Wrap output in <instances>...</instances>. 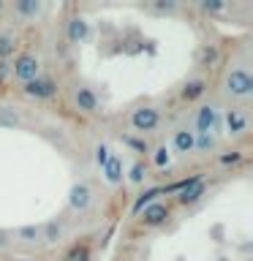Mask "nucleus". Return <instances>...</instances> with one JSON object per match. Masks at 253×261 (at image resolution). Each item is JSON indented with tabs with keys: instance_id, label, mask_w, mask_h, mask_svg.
Wrapping results in <instances>:
<instances>
[{
	"instance_id": "obj_1",
	"label": "nucleus",
	"mask_w": 253,
	"mask_h": 261,
	"mask_svg": "<svg viewBox=\"0 0 253 261\" xmlns=\"http://www.w3.org/2000/svg\"><path fill=\"white\" fill-rule=\"evenodd\" d=\"M218 93L229 103L248 106L253 98V73H250V55L242 52V57H232L223 63V71L218 76Z\"/></svg>"
},
{
	"instance_id": "obj_2",
	"label": "nucleus",
	"mask_w": 253,
	"mask_h": 261,
	"mask_svg": "<svg viewBox=\"0 0 253 261\" xmlns=\"http://www.w3.org/2000/svg\"><path fill=\"white\" fill-rule=\"evenodd\" d=\"M65 98H68V106L82 117H98L104 112L101 95L95 93L93 85H87L85 79H71L65 85Z\"/></svg>"
},
{
	"instance_id": "obj_3",
	"label": "nucleus",
	"mask_w": 253,
	"mask_h": 261,
	"mask_svg": "<svg viewBox=\"0 0 253 261\" xmlns=\"http://www.w3.org/2000/svg\"><path fill=\"white\" fill-rule=\"evenodd\" d=\"M163 125V109L153 101H142L128 112V128L136 136H150Z\"/></svg>"
},
{
	"instance_id": "obj_4",
	"label": "nucleus",
	"mask_w": 253,
	"mask_h": 261,
	"mask_svg": "<svg viewBox=\"0 0 253 261\" xmlns=\"http://www.w3.org/2000/svg\"><path fill=\"white\" fill-rule=\"evenodd\" d=\"M38 73H44V57H41L36 49H19L14 55L11 65H8V76H11L14 85H28L30 79H36Z\"/></svg>"
},
{
	"instance_id": "obj_5",
	"label": "nucleus",
	"mask_w": 253,
	"mask_h": 261,
	"mask_svg": "<svg viewBox=\"0 0 253 261\" xmlns=\"http://www.w3.org/2000/svg\"><path fill=\"white\" fill-rule=\"evenodd\" d=\"M220 134L232 142H242L250 134V109L248 106L229 103L226 109H220Z\"/></svg>"
},
{
	"instance_id": "obj_6",
	"label": "nucleus",
	"mask_w": 253,
	"mask_h": 261,
	"mask_svg": "<svg viewBox=\"0 0 253 261\" xmlns=\"http://www.w3.org/2000/svg\"><path fill=\"white\" fill-rule=\"evenodd\" d=\"M171 218H174V204L155 199L136 212V226L142 228V231H158V228H163Z\"/></svg>"
},
{
	"instance_id": "obj_7",
	"label": "nucleus",
	"mask_w": 253,
	"mask_h": 261,
	"mask_svg": "<svg viewBox=\"0 0 253 261\" xmlns=\"http://www.w3.org/2000/svg\"><path fill=\"white\" fill-rule=\"evenodd\" d=\"M60 90H63V82L44 71V73H38L36 79H30L28 85H22L19 93L24 98H30V101H41V103H44V101H52V98L60 95Z\"/></svg>"
},
{
	"instance_id": "obj_8",
	"label": "nucleus",
	"mask_w": 253,
	"mask_h": 261,
	"mask_svg": "<svg viewBox=\"0 0 253 261\" xmlns=\"http://www.w3.org/2000/svg\"><path fill=\"white\" fill-rule=\"evenodd\" d=\"M188 125L193 128V134H218L220 136V106L212 101L196 103L193 117Z\"/></svg>"
},
{
	"instance_id": "obj_9",
	"label": "nucleus",
	"mask_w": 253,
	"mask_h": 261,
	"mask_svg": "<svg viewBox=\"0 0 253 261\" xmlns=\"http://www.w3.org/2000/svg\"><path fill=\"white\" fill-rule=\"evenodd\" d=\"M93 204H95L93 185H90L87 179H77V182L68 188V199H65L68 212H73V215H85V212H90Z\"/></svg>"
},
{
	"instance_id": "obj_10",
	"label": "nucleus",
	"mask_w": 253,
	"mask_h": 261,
	"mask_svg": "<svg viewBox=\"0 0 253 261\" xmlns=\"http://www.w3.org/2000/svg\"><path fill=\"white\" fill-rule=\"evenodd\" d=\"M169 150H171V155H177V158H191V155H193V150H196V134H193V128L188 125V122H177V125L171 128Z\"/></svg>"
},
{
	"instance_id": "obj_11",
	"label": "nucleus",
	"mask_w": 253,
	"mask_h": 261,
	"mask_svg": "<svg viewBox=\"0 0 253 261\" xmlns=\"http://www.w3.org/2000/svg\"><path fill=\"white\" fill-rule=\"evenodd\" d=\"M207 93H210V79L204 76V73H193V76H188L183 82V87L177 90V98H180V103L196 106L207 98Z\"/></svg>"
},
{
	"instance_id": "obj_12",
	"label": "nucleus",
	"mask_w": 253,
	"mask_h": 261,
	"mask_svg": "<svg viewBox=\"0 0 253 261\" xmlns=\"http://www.w3.org/2000/svg\"><path fill=\"white\" fill-rule=\"evenodd\" d=\"M65 234H68L65 218H52V220H46V223H41V245H46V248L63 245Z\"/></svg>"
},
{
	"instance_id": "obj_13",
	"label": "nucleus",
	"mask_w": 253,
	"mask_h": 261,
	"mask_svg": "<svg viewBox=\"0 0 253 261\" xmlns=\"http://www.w3.org/2000/svg\"><path fill=\"white\" fill-rule=\"evenodd\" d=\"M65 41H68L71 46H79V44H85V41L90 38V22L85 19V16H79V14H71L68 19H65Z\"/></svg>"
},
{
	"instance_id": "obj_14",
	"label": "nucleus",
	"mask_w": 253,
	"mask_h": 261,
	"mask_svg": "<svg viewBox=\"0 0 253 261\" xmlns=\"http://www.w3.org/2000/svg\"><path fill=\"white\" fill-rule=\"evenodd\" d=\"M101 174H104V182L112 185V188H117V185L125 182V163H122V155L120 152H112V158L104 163Z\"/></svg>"
},
{
	"instance_id": "obj_15",
	"label": "nucleus",
	"mask_w": 253,
	"mask_h": 261,
	"mask_svg": "<svg viewBox=\"0 0 253 261\" xmlns=\"http://www.w3.org/2000/svg\"><path fill=\"white\" fill-rule=\"evenodd\" d=\"M171 163H174V155H171L169 144L166 142H155L150 147V152H147V166L158 169V171H166V169H171Z\"/></svg>"
},
{
	"instance_id": "obj_16",
	"label": "nucleus",
	"mask_w": 253,
	"mask_h": 261,
	"mask_svg": "<svg viewBox=\"0 0 253 261\" xmlns=\"http://www.w3.org/2000/svg\"><path fill=\"white\" fill-rule=\"evenodd\" d=\"M11 237V245H19V248H38L41 245V226L30 223V226H19L14 231H8Z\"/></svg>"
},
{
	"instance_id": "obj_17",
	"label": "nucleus",
	"mask_w": 253,
	"mask_h": 261,
	"mask_svg": "<svg viewBox=\"0 0 253 261\" xmlns=\"http://www.w3.org/2000/svg\"><path fill=\"white\" fill-rule=\"evenodd\" d=\"M60 261H93V245H90V240L82 237V240H73L71 245H65L60 253Z\"/></svg>"
},
{
	"instance_id": "obj_18",
	"label": "nucleus",
	"mask_w": 253,
	"mask_h": 261,
	"mask_svg": "<svg viewBox=\"0 0 253 261\" xmlns=\"http://www.w3.org/2000/svg\"><path fill=\"white\" fill-rule=\"evenodd\" d=\"M16 52H19V33L14 28H0V63L8 65Z\"/></svg>"
},
{
	"instance_id": "obj_19",
	"label": "nucleus",
	"mask_w": 253,
	"mask_h": 261,
	"mask_svg": "<svg viewBox=\"0 0 253 261\" xmlns=\"http://www.w3.org/2000/svg\"><path fill=\"white\" fill-rule=\"evenodd\" d=\"M223 63V52H220L218 44H201L199 52H196V68H218Z\"/></svg>"
},
{
	"instance_id": "obj_20",
	"label": "nucleus",
	"mask_w": 253,
	"mask_h": 261,
	"mask_svg": "<svg viewBox=\"0 0 253 261\" xmlns=\"http://www.w3.org/2000/svg\"><path fill=\"white\" fill-rule=\"evenodd\" d=\"M6 11H11L16 19H36V16H41L46 11V6L41 3V0H19V3H14V6H8Z\"/></svg>"
},
{
	"instance_id": "obj_21",
	"label": "nucleus",
	"mask_w": 253,
	"mask_h": 261,
	"mask_svg": "<svg viewBox=\"0 0 253 261\" xmlns=\"http://www.w3.org/2000/svg\"><path fill=\"white\" fill-rule=\"evenodd\" d=\"M220 152V136L218 134H196V150L193 155H204V158H215Z\"/></svg>"
},
{
	"instance_id": "obj_22",
	"label": "nucleus",
	"mask_w": 253,
	"mask_h": 261,
	"mask_svg": "<svg viewBox=\"0 0 253 261\" xmlns=\"http://www.w3.org/2000/svg\"><path fill=\"white\" fill-rule=\"evenodd\" d=\"M125 179L131 185H144L147 179H150V166H147V161L144 158H134L128 163V169H125Z\"/></svg>"
},
{
	"instance_id": "obj_23",
	"label": "nucleus",
	"mask_w": 253,
	"mask_h": 261,
	"mask_svg": "<svg viewBox=\"0 0 253 261\" xmlns=\"http://www.w3.org/2000/svg\"><path fill=\"white\" fill-rule=\"evenodd\" d=\"M229 8H232V6H229L226 0H201V3H196V11H199V14H207V16L226 14Z\"/></svg>"
},
{
	"instance_id": "obj_24",
	"label": "nucleus",
	"mask_w": 253,
	"mask_h": 261,
	"mask_svg": "<svg viewBox=\"0 0 253 261\" xmlns=\"http://www.w3.org/2000/svg\"><path fill=\"white\" fill-rule=\"evenodd\" d=\"M112 147H109V142H104V139H98V142L93 144V163L98 169H104V163L112 158Z\"/></svg>"
},
{
	"instance_id": "obj_25",
	"label": "nucleus",
	"mask_w": 253,
	"mask_h": 261,
	"mask_svg": "<svg viewBox=\"0 0 253 261\" xmlns=\"http://www.w3.org/2000/svg\"><path fill=\"white\" fill-rule=\"evenodd\" d=\"M144 8H147V11H153V14H177L180 11V3L166 0V3H147Z\"/></svg>"
},
{
	"instance_id": "obj_26",
	"label": "nucleus",
	"mask_w": 253,
	"mask_h": 261,
	"mask_svg": "<svg viewBox=\"0 0 253 261\" xmlns=\"http://www.w3.org/2000/svg\"><path fill=\"white\" fill-rule=\"evenodd\" d=\"M215 161L220 163V166H237V163L242 161V152L240 150H232V155H229V152H218Z\"/></svg>"
},
{
	"instance_id": "obj_27",
	"label": "nucleus",
	"mask_w": 253,
	"mask_h": 261,
	"mask_svg": "<svg viewBox=\"0 0 253 261\" xmlns=\"http://www.w3.org/2000/svg\"><path fill=\"white\" fill-rule=\"evenodd\" d=\"M11 248V237H8V231H0V250H8Z\"/></svg>"
},
{
	"instance_id": "obj_28",
	"label": "nucleus",
	"mask_w": 253,
	"mask_h": 261,
	"mask_svg": "<svg viewBox=\"0 0 253 261\" xmlns=\"http://www.w3.org/2000/svg\"><path fill=\"white\" fill-rule=\"evenodd\" d=\"M6 8H8V6L3 3V0H0V14H6Z\"/></svg>"
}]
</instances>
